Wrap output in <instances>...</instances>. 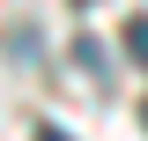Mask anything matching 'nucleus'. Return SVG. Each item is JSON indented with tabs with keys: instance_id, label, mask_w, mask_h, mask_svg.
I'll return each instance as SVG.
<instances>
[{
	"instance_id": "nucleus-3",
	"label": "nucleus",
	"mask_w": 148,
	"mask_h": 141,
	"mask_svg": "<svg viewBox=\"0 0 148 141\" xmlns=\"http://www.w3.org/2000/svg\"><path fill=\"white\" fill-rule=\"evenodd\" d=\"M141 126H148V104H141Z\"/></svg>"
},
{
	"instance_id": "nucleus-2",
	"label": "nucleus",
	"mask_w": 148,
	"mask_h": 141,
	"mask_svg": "<svg viewBox=\"0 0 148 141\" xmlns=\"http://www.w3.org/2000/svg\"><path fill=\"white\" fill-rule=\"evenodd\" d=\"M37 141H67V134H52V126H45V134H37Z\"/></svg>"
},
{
	"instance_id": "nucleus-1",
	"label": "nucleus",
	"mask_w": 148,
	"mask_h": 141,
	"mask_svg": "<svg viewBox=\"0 0 148 141\" xmlns=\"http://www.w3.org/2000/svg\"><path fill=\"white\" fill-rule=\"evenodd\" d=\"M126 52L148 67V15H133V22H126Z\"/></svg>"
}]
</instances>
